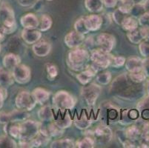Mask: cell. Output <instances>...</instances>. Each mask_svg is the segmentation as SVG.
<instances>
[{"mask_svg": "<svg viewBox=\"0 0 149 148\" xmlns=\"http://www.w3.org/2000/svg\"><path fill=\"white\" fill-rule=\"evenodd\" d=\"M54 122L59 128L65 130V129L69 128L71 126L73 121L70 115L68 113H66L62 117H58L57 119H54Z\"/></svg>", "mask_w": 149, "mask_h": 148, "instance_id": "obj_34", "label": "cell"}, {"mask_svg": "<svg viewBox=\"0 0 149 148\" xmlns=\"http://www.w3.org/2000/svg\"><path fill=\"white\" fill-rule=\"evenodd\" d=\"M143 71L147 78H149V56L143 59Z\"/></svg>", "mask_w": 149, "mask_h": 148, "instance_id": "obj_50", "label": "cell"}, {"mask_svg": "<svg viewBox=\"0 0 149 148\" xmlns=\"http://www.w3.org/2000/svg\"><path fill=\"white\" fill-rule=\"evenodd\" d=\"M74 125L77 129L81 130H86L91 126L93 120L86 114H82L80 117L74 119L73 121Z\"/></svg>", "mask_w": 149, "mask_h": 148, "instance_id": "obj_29", "label": "cell"}, {"mask_svg": "<svg viewBox=\"0 0 149 148\" xmlns=\"http://www.w3.org/2000/svg\"><path fill=\"white\" fill-rule=\"evenodd\" d=\"M30 114L28 111L22 110L17 108L11 112H0V124H6L10 122H22L28 119Z\"/></svg>", "mask_w": 149, "mask_h": 148, "instance_id": "obj_9", "label": "cell"}, {"mask_svg": "<svg viewBox=\"0 0 149 148\" xmlns=\"http://www.w3.org/2000/svg\"><path fill=\"white\" fill-rule=\"evenodd\" d=\"M50 137L46 136V135H42V133H39L37 136L35 137L33 139L31 140V146L33 147H41L45 146L48 144V142L51 140Z\"/></svg>", "mask_w": 149, "mask_h": 148, "instance_id": "obj_36", "label": "cell"}, {"mask_svg": "<svg viewBox=\"0 0 149 148\" xmlns=\"http://www.w3.org/2000/svg\"><path fill=\"white\" fill-rule=\"evenodd\" d=\"M20 23L23 28L25 29H38L40 26V19L34 13H28L22 16Z\"/></svg>", "mask_w": 149, "mask_h": 148, "instance_id": "obj_18", "label": "cell"}, {"mask_svg": "<svg viewBox=\"0 0 149 148\" xmlns=\"http://www.w3.org/2000/svg\"><path fill=\"white\" fill-rule=\"evenodd\" d=\"M96 74H97V72L88 65L85 70L77 74V79L82 85H86L90 83L93 77L96 76Z\"/></svg>", "mask_w": 149, "mask_h": 148, "instance_id": "obj_21", "label": "cell"}, {"mask_svg": "<svg viewBox=\"0 0 149 148\" xmlns=\"http://www.w3.org/2000/svg\"><path fill=\"white\" fill-rule=\"evenodd\" d=\"M5 36H6V35H5V33H4L0 30V44H1V42H2L5 40Z\"/></svg>", "mask_w": 149, "mask_h": 148, "instance_id": "obj_57", "label": "cell"}, {"mask_svg": "<svg viewBox=\"0 0 149 148\" xmlns=\"http://www.w3.org/2000/svg\"><path fill=\"white\" fill-rule=\"evenodd\" d=\"M126 62V59L123 56H113V59H112L111 67H114V68H119L123 66H124Z\"/></svg>", "mask_w": 149, "mask_h": 148, "instance_id": "obj_44", "label": "cell"}, {"mask_svg": "<svg viewBox=\"0 0 149 148\" xmlns=\"http://www.w3.org/2000/svg\"><path fill=\"white\" fill-rule=\"evenodd\" d=\"M121 26L122 28L126 32L134 31V30L136 29L139 27L138 19L134 16H131V15H128L123 20Z\"/></svg>", "mask_w": 149, "mask_h": 148, "instance_id": "obj_28", "label": "cell"}, {"mask_svg": "<svg viewBox=\"0 0 149 148\" xmlns=\"http://www.w3.org/2000/svg\"><path fill=\"white\" fill-rule=\"evenodd\" d=\"M139 51L140 53V55L143 57L149 56V42L146 41H143L142 42L139 44Z\"/></svg>", "mask_w": 149, "mask_h": 148, "instance_id": "obj_47", "label": "cell"}, {"mask_svg": "<svg viewBox=\"0 0 149 148\" xmlns=\"http://www.w3.org/2000/svg\"><path fill=\"white\" fill-rule=\"evenodd\" d=\"M145 9L143 8V4H138V5H134L133 7L132 10H131L130 15L134 16L136 18H139L141 15H143L145 13Z\"/></svg>", "mask_w": 149, "mask_h": 148, "instance_id": "obj_46", "label": "cell"}, {"mask_svg": "<svg viewBox=\"0 0 149 148\" xmlns=\"http://www.w3.org/2000/svg\"><path fill=\"white\" fill-rule=\"evenodd\" d=\"M74 31H76L77 32L79 33H82V34H88V33H90V31H88V29L87 28L86 25H85V16H82L80 18L77 19L76 20L75 23H74Z\"/></svg>", "mask_w": 149, "mask_h": 148, "instance_id": "obj_40", "label": "cell"}, {"mask_svg": "<svg viewBox=\"0 0 149 148\" xmlns=\"http://www.w3.org/2000/svg\"><path fill=\"white\" fill-rule=\"evenodd\" d=\"M104 6L108 8H113L117 5L118 0H102Z\"/></svg>", "mask_w": 149, "mask_h": 148, "instance_id": "obj_51", "label": "cell"}, {"mask_svg": "<svg viewBox=\"0 0 149 148\" xmlns=\"http://www.w3.org/2000/svg\"><path fill=\"white\" fill-rule=\"evenodd\" d=\"M102 92L101 85L98 83H89L83 85L81 89V95L86 104L91 107L97 102Z\"/></svg>", "mask_w": 149, "mask_h": 148, "instance_id": "obj_7", "label": "cell"}, {"mask_svg": "<svg viewBox=\"0 0 149 148\" xmlns=\"http://www.w3.org/2000/svg\"><path fill=\"white\" fill-rule=\"evenodd\" d=\"M5 132L15 139H19L21 133V123L19 122H10L5 124Z\"/></svg>", "mask_w": 149, "mask_h": 148, "instance_id": "obj_26", "label": "cell"}, {"mask_svg": "<svg viewBox=\"0 0 149 148\" xmlns=\"http://www.w3.org/2000/svg\"><path fill=\"white\" fill-rule=\"evenodd\" d=\"M125 67L128 73H136L143 70V59L140 57L130 56L126 59Z\"/></svg>", "mask_w": 149, "mask_h": 148, "instance_id": "obj_20", "label": "cell"}, {"mask_svg": "<svg viewBox=\"0 0 149 148\" xmlns=\"http://www.w3.org/2000/svg\"><path fill=\"white\" fill-rule=\"evenodd\" d=\"M139 145L138 147H146V148H149V141L146 140L144 138H141L139 141Z\"/></svg>", "mask_w": 149, "mask_h": 148, "instance_id": "obj_54", "label": "cell"}, {"mask_svg": "<svg viewBox=\"0 0 149 148\" xmlns=\"http://www.w3.org/2000/svg\"><path fill=\"white\" fill-rule=\"evenodd\" d=\"M75 97L66 90H59L54 95L52 103L54 108L61 111L72 110L75 107Z\"/></svg>", "mask_w": 149, "mask_h": 148, "instance_id": "obj_5", "label": "cell"}, {"mask_svg": "<svg viewBox=\"0 0 149 148\" xmlns=\"http://www.w3.org/2000/svg\"><path fill=\"white\" fill-rule=\"evenodd\" d=\"M125 138H128L129 140L136 142L139 141L142 136V129L136 125H131L124 130Z\"/></svg>", "mask_w": 149, "mask_h": 148, "instance_id": "obj_24", "label": "cell"}, {"mask_svg": "<svg viewBox=\"0 0 149 148\" xmlns=\"http://www.w3.org/2000/svg\"><path fill=\"white\" fill-rule=\"evenodd\" d=\"M134 5L135 4L133 2V0H118V3H117L119 10H121L123 13L128 15H130Z\"/></svg>", "mask_w": 149, "mask_h": 148, "instance_id": "obj_39", "label": "cell"}, {"mask_svg": "<svg viewBox=\"0 0 149 148\" xmlns=\"http://www.w3.org/2000/svg\"><path fill=\"white\" fill-rule=\"evenodd\" d=\"M91 62L90 66L97 73L105 70L111 66L113 56L111 53L102 51L100 48L93 49L90 51Z\"/></svg>", "mask_w": 149, "mask_h": 148, "instance_id": "obj_4", "label": "cell"}, {"mask_svg": "<svg viewBox=\"0 0 149 148\" xmlns=\"http://www.w3.org/2000/svg\"><path fill=\"white\" fill-rule=\"evenodd\" d=\"M122 144L123 145V147H126V148H131V147H136V144H135V142H133V141L129 140L128 138H125L124 140L122 142Z\"/></svg>", "mask_w": 149, "mask_h": 148, "instance_id": "obj_53", "label": "cell"}, {"mask_svg": "<svg viewBox=\"0 0 149 148\" xmlns=\"http://www.w3.org/2000/svg\"><path fill=\"white\" fill-rule=\"evenodd\" d=\"M51 105H45L42 107L37 113L38 118L42 122H50L54 120V113Z\"/></svg>", "mask_w": 149, "mask_h": 148, "instance_id": "obj_25", "label": "cell"}, {"mask_svg": "<svg viewBox=\"0 0 149 148\" xmlns=\"http://www.w3.org/2000/svg\"><path fill=\"white\" fill-rule=\"evenodd\" d=\"M2 106H3V103H0V110L2 108Z\"/></svg>", "mask_w": 149, "mask_h": 148, "instance_id": "obj_61", "label": "cell"}, {"mask_svg": "<svg viewBox=\"0 0 149 148\" xmlns=\"http://www.w3.org/2000/svg\"><path fill=\"white\" fill-rule=\"evenodd\" d=\"M10 135L0 136V148H17L18 144Z\"/></svg>", "mask_w": 149, "mask_h": 148, "instance_id": "obj_38", "label": "cell"}, {"mask_svg": "<svg viewBox=\"0 0 149 148\" xmlns=\"http://www.w3.org/2000/svg\"><path fill=\"white\" fill-rule=\"evenodd\" d=\"M52 46L48 41L40 39L32 46L33 54L38 57H45L51 53Z\"/></svg>", "mask_w": 149, "mask_h": 148, "instance_id": "obj_16", "label": "cell"}, {"mask_svg": "<svg viewBox=\"0 0 149 148\" xmlns=\"http://www.w3.org/2000/svg\"><path fill=\"white\" fill-rule=\"evenodd\" d=\"M138 22L139 26L149 30V13L145 12L143 15H141L138 18Z\"/></svg>", "mask_w": 149, "mask_h": 148, "instance_id": "obj_45", "label": "cell"}, {"mask_svg": "<svg viewBox=\"0 0 149 148\" xmlns=\"http://www.w3.org/2000/svg\"><path fill=\"white\" fill-rule=\"evenodd\" d=\"M96 81L100 85H108L112 81L111 73L108 70H102L99 72L96 76Z\"/></svg>", "mask_w": 149, "mask_h": 148, "instance_id": "obj_33", "label": "cell"}, {"mask_svg": "<svg viewBox=\"0 0 149 148\" xmlns=\"http://www.w3.org/2000/svg\"><path fill=\"white\" fill-rule=\"evenodd\" d=\"M41 122L34 120L24 121L21 123V133L19 139L22 141H31L40 133Z\"/></svg>", "mask_w": 149, "mask_h": 148, "instance_id": "obj_6", "label": "cell"}, {"mask_svg": "<svg viewBox=\"0 0 149 148\" xmlns=\"http://www.w3.org/2000/svg\"><path fill=\"white\" fill-rule=\"evenodd\" d=\"M14 81L20 85H25L31 79V70L28 66L19 64L12 70Z\"/></svg>", "mask_w": 149, "mask_h": 148, "instance_id": "obj_12", "label": "cell"}, {"mask_svg": "<svg viewBox=\"0 0 149 148\" xmlns=\"http://www.w3.org/2000/svg\"><path fill=\"white\" fill-rule=\"evenodd\" d=\"M46 1H53V0H46Z\"/></svg>", "mask_w": 149, "mask_h": 148, "instance_id": "obj_63", "label": "cell"}, {"mask_svg": "<svg viewBox=\"0 0 149 148\" xmlns=\"http://www.w3.org/2000/svg\"><path fill=\"white\" fill-rule=\"evenodd\" d=\"M145 41H146V42H149V30H148V31H147V34H146Z\"/></svg>", "mask_w": 149, "mask_h": 148, "instance_id": "obj_59", "label": "cell"}, {"mask_svg": "<svg viewBox=\"0 0 149 148\" xmlns=\"http://www.w3.org/2000/svg\"><path fill=\"white\" fill-rule=\"evenodd\" d=\"M96 142L94 138L91 136L85 135L76 142V147L79 148H93L96 147Z\"/></svg>", "mask_w": 149, "mask_h": 148, "instance_id": "obj_37", "label": "cell"}, {"mask_svg": "<svg viewBox=\"0 0 149 148\" xmlns=\"http://www.w3.org/2000/svg\"><path fill=\"white\" fill-rule=\"evenodd\" d=\"M112 92L123 99H136L144 95L143 83H136L130 79L128 73L116 77L111 85Z\"/></svg>", "mask_w": 149, "mask_h": 148, "instance_id": "obj_1", "label": "cell"}, {"mask_svg": "<svg viewBox=\"0 0 149 148\" xmlns=\"http://www.w3.org/2000/svg\"><path fill=\"white\" fill-rule=\"evenodd\" d=\"M92 137L94 138L96 144L105 145L111 141L113 133L109 127L104 124H100L92 130Z\"/></svg>", "mask_w": 149, "mask_h": 148, "instance_id": "obj_8", "label": "cell"}, {"mask_svg": "<svg viewBox=\"0 0 149 148\" xmlns=\"http://www.w3.org/2000/svg\"><path fill=\"white\" fill-rule=\"evenodd\" d=\"M8 97V90L6 88L0 86V103H4V101Z\"/></svg>", "mask_w": 149, "mask_h": 148, "instance_id": "obj_52", "label": "cell"}, {"mask_svg": "<svg viewBox=\"0 0 149 148\" xmlns=\"http://www.w3.org/2000/svg\"><path fill=\"white\" fill-rule=\"evenodd\" d=\"M46 71L48 74V79L50 81H53L56 79V77L58 76V70L57 67L54 64H48L46 65Z\"/></svg>", "mask_w": 149, "mask_h": 148, "instance_id": "obj_41", "label": "cell"}, {"mask_svg": "<svg viewBox=\"0 0 149 148\" xmlns=\"http://www.w3.org/2000/svg\"><path fill=\"white\" fill-rule=\"evenodd\" d=\"M85 25L90 32L97 31L101 28L103 24V19L98 14H91L85 16Z\"/></svg>", "mask_w": 149, "mask_h": 148, "instance_id": "obj_17", "label": "cell"}, {"mask_svg": "<svg viewBox=\"0 0 149 148\" xmlns=\"http://www.w3.org/2000/svg\"><path fill=\"white\" fill-rule=\"evenodd\" d=\"M15 103L18 109L25 111H31L37 104L31 93L27 90H23L18 93Z\"/></svg>", "mask_w": 149, "mask_h": 148, "instance_id": "obj_10", "label": "cell"}, {"mask_svg": "<svg viewBox=\"0 0 149 148\" xmlns=\"http://www.w3.org/2000/svg\"><path fill=\"white\" fill-rule=\"evenodd\" d=\"M146 0H133V2H134L135 5H138V4H143Z\"/></svg>", "mask_w": 149, "mask_h": 148, "instance_id": "obj_58", "label": "cell"}, {"mask_svg": "<svg viewBox=\"0 0 149 148\" xmlns=\"http://www.w3.org/2000/svg\"><path fill=\"white\" fill-rule=\"evenodd\" d=\"M143 5L145 9V11L149 13V0H146L143 3Z\"/></svg>", "mask_w": 149, "mask_h": 148, "instance_id": "obj_55", "label": "cell"}, {"mask_svg": "<svg viewBox=\"0 0 149 148\" xmlns=\"http://www.w3.org/2000/svg\"><path fill=\"white\" fill-rule=\"evenodd\" d=\"M128 76L134 82L139 84L143 83L147 79V76L143 70L140 72H136V73H129Z\"/></svg>", "mask_w": 149, "mask_h": 148, "instance_id": "obj_42", "label": "cell"}, {"mask_svg": "<svg viewBox=\"0 0 149 148\" xmlns=\"http://www.w3.org/2000/svg\"><path fill=\"white\" fill-rule=\"evenodd\" d=\"M142 130H146V131H148L149 132V122H147L143 124Z\"/></svg>", "mask_w": 149, "mask_h": 148, "instance_id": "obj_56", "label": "cell"}, {"mask_svg": "<svg viewBox=\"0 0 149 148\" xmlns=\"http://www.w3.org/2000/svg\"><path fill=\"white\" fill-rule=\"evenodd\" d=\"M2 63H3V66L5 68L12 72V70L17 67V65L21 64V59H20L19 56L13 54V53H10L4 56Z\"/></svg>", "mask_w": 149, "mask_h": 148, "instance_id": "obj_22", "label": "cell"}, {"mask_svg": "<svg viewBox=\"0 0 149 148\" xmlns=\"http://www.w3.org/2000/svg\"><path fill=\"white\" fill-rule=\"evenodd\" d=\"M136 110L146 120L149 119V96L143 98L136 104Z\"/></svg>", "mask_w": 149, "mask_h": 148, "instance_id": "obj_30", "label": "cell"}, {"mask_svg": "<svg viewBox=\"0 0 149 148\" xmlns=\"http://www.w3.org/2000/svg\"><path fill=\"white\" fill-rule=\"evenodd\" d=\"M51 148H74L76 142L72 138H60L55 140L50 145Z\"/></svg>", "mask_w": 149, "mask_h": 148, "instance_id": "obj_32", "label": "cell"}, {"mask_svg": "<svg viewBox=\"0 0 149 148\" xmlns=\"http://www.w3.org/2000/svg\"><path fill=\"white\" fill-rule=\"evenodd\" d=\"M91 60L89 51L84 47L71 49L68 54L67 65L70 70L81 72L88 66Z\"/></svg>", "mask_w": 149, "mask_h": 148, "instance_id": "obj_2", "label": "cell"}, {"mask_svg": "<svg viewBox=\"0 0 149 148\" xmlns=\"http://www.w3.org/2000/svg\"><path fill=\"white\" fill-rule=\"evenodd\" d=\"M1 49H2V47H1V44H0V53H1Z\"/></svg>", "mask_w": 149, "mask_h": 148, "instance_id": "obj_62", "label": "cell"}, {"mask_svg": "<svg viewBox=\"0 0 149 148\" xmlns=\"http://www.w3.org/2000/svg\"><path fill=\"white\" fill-rule=\"evenodd\" d=\"M85 6L89 12L97 13L103 10L102 0H85Z\"/></svg>", "mask_w": 149, "mask_h": 148, "instance_id": "obj_31", "label": "cell"}, {"mask_svg": "<svg viewBox=\"0 0 149 148\" xmlns=\"http://www.w3.org/2000/svg\"><path fill=\"white\" fill-rule=\"evenodd\" d=\"M40 133L46 136L53 138V137L61 136L64 133V130L59 128L54 122H48V124H42V122H41Z\"/></svg>", "mask_w": 149, "mask_h": 148, "instance_id": "obj_14", "label": "cell"}, {"mask_svg": "<svg viewBox=\"0 0 149 148\" xmlns=\"http://www.w3.org/2000/svg\"><path fill=\"white\" fill-rule=\"evenodd\" d=\"M42 32L39 29H24L22 31L21 36L26 44H33L40 41L42 36Z\"/></svg>", "mask_w": 149, "mask_h": 148, "instance_id": "obj_15", "label": "cell"}, {"mask_svg": "<svg viewBox=\"0 0 149 148\" xmlns=\"http://www.w3.org/2000/svg\"><path fill=\"white\" fill-rule=\"evenodd\" d=\"M85 39V36L76 31H70L65 35L64 38V42L65 45L70 49L80 47L83 44Z\"/></svg>", "mask_w": 149, "mask_h": 148, "instance_id": "obj_13", "label": "cell"}, {"mask_svg": "<svg viewBox=\"0 0 149 148\" xmlns=\"http://www.w3.org/2000/svg\"><path fill=\"white\" fill-rule=\"evenodd\" d=\"M31 94L33 96L36 102L39 104H41V105L47 102L49 100L50 96H51L50 91L42 88H35L33 90V91L31 92Z\"/></svg>", "mask_w": 149, "mask_h": 148, "instance_id": "obj_23", "label": "cell"}, {"mask_svg": "<svg viewBox=\"0 0 149 148\" xmlns=\"http://www.w3.org/2000/svg\"><path fill=\"white\" fill-rule=\"evenodd\" d=\"M148 30L142 27H139L136 29L130 32H127V38L130 41V42L134 44H139L146 39Z\"/></svg>", "mask_w": 149, "mask_h": 148, "instance_id": "obj_19", "label": "cell"}, {"mask_svg": "<svg viewBox=\"0 0 149 148\" xmlns=\"http://www.w3.org/2000/svg\"><path fill=\"white\" fill-rule=\"evenodd\" d=\"M14 82L12 72L9 71L5 67H0V86L8 88Z\"/></svg>", "mask_w": 149, "mask_h": 148, "instance_id": "obj_27", "label": "cell"}, {"mask_svg": "<svg viewBox=\"0 0 149 148\" xmlns=\"http://www.w3.org/2000/svg\"><path fill=\"white\" fill-rule=\"evenodd\" d=\"M147 93H148V96H149V80L147 83Z\"/></svg>", "mask_w": 149, "mask_h": 148, "instance_id": "obj_60", "label": "cell"}, {"mask_svg": "<svg viewBox=\"0 0 149 148\" xmlns=\"http://www.w3.org/2000/svg\"><path fill=\"white\" fill-rule=\"evenodd\" d=\"M53 25L52 18L48 14H43L40 20V26L38 29L41 32H45L51 28Z\"/></svg>", "mask_w": 149, "mask_h": 148, "instance_id": "obj_35", "label": "cell"}, {"mask_svg": "<svg viewBox=\"0 0 149 148\" xmlns=\"http://www.w3.org/2000/svg\"><path fill=\"white\" fill-rule=\"evenodd\" d=\"M83 47L84 48L87 49L88 51H91L93 50V47L96 46V40L93 39V36H88V38L85 37V41L83 43Z\"/></svg>", "mask_w": 149, "mask_h": 148, "instance_id": "obj_48", "label": "cell"}, {"mask_svg": "<svg viewBox=\"0 0 149 148\" xmlns=\"http://www.w3.org/2000/svg\"><path fill=\"white\" fill-rule=\"evenodd\" d=\"M116 38L108 33H102L96 39V44L98 48L107 53H111L116 46Z\"/></svg>", "mask_w": 149, "mask_h": 148, "instance_id": "obj_11", "label": "cell"}, {"mask_svg": "<svg viewBox=\"0 0 149 148\" xmlns=\"http://www.w3.org/2000/svg\"><path fill=\"white\" fill-rule=\"evenodd\" d=\"M128 15V14H125V13H123L121 10H120L118 8H117V9H116V10L112 13V19H113V22H114L116 24H117L118 25H121L123 20L125 19V18Z\"/></svg>", "mask_w": 149, "mask_h": 148, "instance_id": "obj_43", "label": "cell"}, {"mask_svg": "<svg viewBox=\"0 0 149 148\" xmlns=\"http://www.w3.org/2000/svg\"><path fill=\"white\" fill-rule=\"evenodd\" d=\"M15 13L11 7L7 3L0 6V30L5 35L11 34L17 30Z\"/></svg>", "mask_w": 149, "mask_h": 148, "instance_id": "obj_3", "label": "cell"}, {"mask_svg": "<svg viewBox=\"0 0 149 148\" xmlns=\"http://www.w3.org/2000/svg\"><path fill=\"white\" fill-rule=\"evenodd\" d=\"M0 2H1V0H0Z\"/></svg>", "mask_w": 149, "mask_h": 148, "instance_id": "obj_64", "label": "cell"}, {"mask_svg": "<svg viewBox=\"0 0 149 148\" xmlns=\"http://www.w3.org/2000/svg\"><path fill=\"white\" fill-rule=\"evenodd\" d=\"M40 0H17V3L22 7L29 8L33 7L39 2Z\"/></svg>", "mask_w": 149, "mask_h": 148, "instance_id": "obj_49", "label": "cell"}]
</instances>
